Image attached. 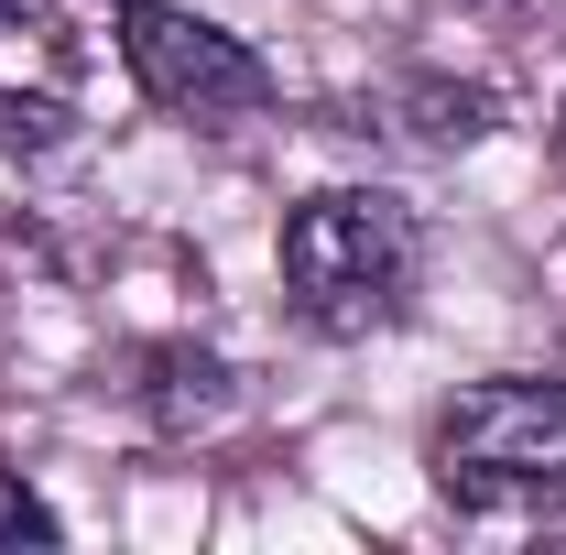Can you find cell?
<instances>
[{
	"mask_svg": "<svg viewBox=\"0 0 566 555\" xmlns=\"http://www.w3.org/2000/svg\"><path fill=\"white\" fill-rule=\"evenodd\" d=\"M283 305L316 327V338H370L415 305V273H424V240H415V208L381 197V186H316L305 208L283 218Z\"/></svg>",
	"mask_w": 566,
	"mask_h": 555,
	"instance_id": "6da1fadb",
	"label": "cell"
},
{
	"mask_svg": "<svg viewBox=\"0 0 566 555\" xmlns=\"http://www.w3.org/2000/svg\"><path fill=\"white\" fill-rule=\"evenodd\" d=\"M424 469H436L447 501H469V512L566 501V381H534V370L469 381V392L436 415Z\"/></svg>",
	"mask_w": 566,
	"mask_h": 555,
	"instance_id": "7a4b0ae2",
	"label": "cell"
},
{
	"mask_svg": "<svg viewBox=\"0 0 566 555\" xmlns=\"http://www.w3.org/2000/svg\"><path fill=\"white\" fill-rule=\"evenodd\" d=\"M120 66H132V87L164 121H197V132L273 109V66L229 22L186 11V0H120Z\"/></svg>",
	"mask_w": 566,
	"mask_h": 555,
	"instance_id": "3957f363",
	"label": "cell"
},
{
	"mask_svg": "<svg viewBox=\"0 0 566 555\" xmlns=\"http://www.w3.org/2000/svg\"><path fill=\"white\" fill-rule=\"evenodd\" d=\"M0 545H55V512L22 469H0Z\"/></svg>",
	"mask_w": 566,
	"mask_h": 555,
	"instance_id": "277c9868",
	"label": "cell"
},
{
	"mask_svg": "<svg viewBox=\"0 0 566 555\" xmlns=\"http://www.w3.org/2000/svg\"><path fill=\"white\" fill-rule=\"evenodd\" d=\"M22 11H33V0H0V33H11V22H22Z\"/></svg>",
	"mask_w": 566,
	"mask_h": 555,
	"instance_id": "5b68a950",
	"label": "cell"
},
{
	"mask_svg": "<svg viewBox=\"0 0 566 555\" xmlns=\"http://www.w3.org/2000/svg\"><path fill=\"white\" fill-rule=\"evenodd\" d=\"M556 132H566V121H556Z\"/></svg>",
	"mask_w": 566,
	"mask_h": 555,
	"instance_id": "8992f818",
	"label": "cell"
}]
</instances>
